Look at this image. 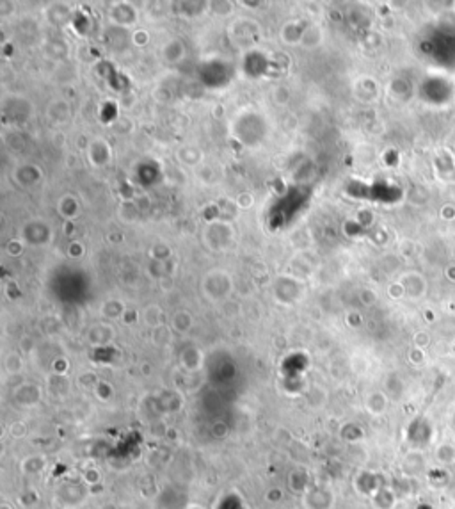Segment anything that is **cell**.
<instances>
[{
	"mask_svg": "<svg viewBox=\"0 0 455 509\" xmlns=\"http://www.w3.org/2000/svg\"><path fill=\"white\" fill-rule=\"evenodd\" d=\"M438 459L441 463H454L455 461V449L450 445H441L438 449Z\"/></svg>",
	"mask_w": 455,
	"mask_h": 509,
	"instance_id": "obj_1",
	"label": "cell"
}]
</instances>
